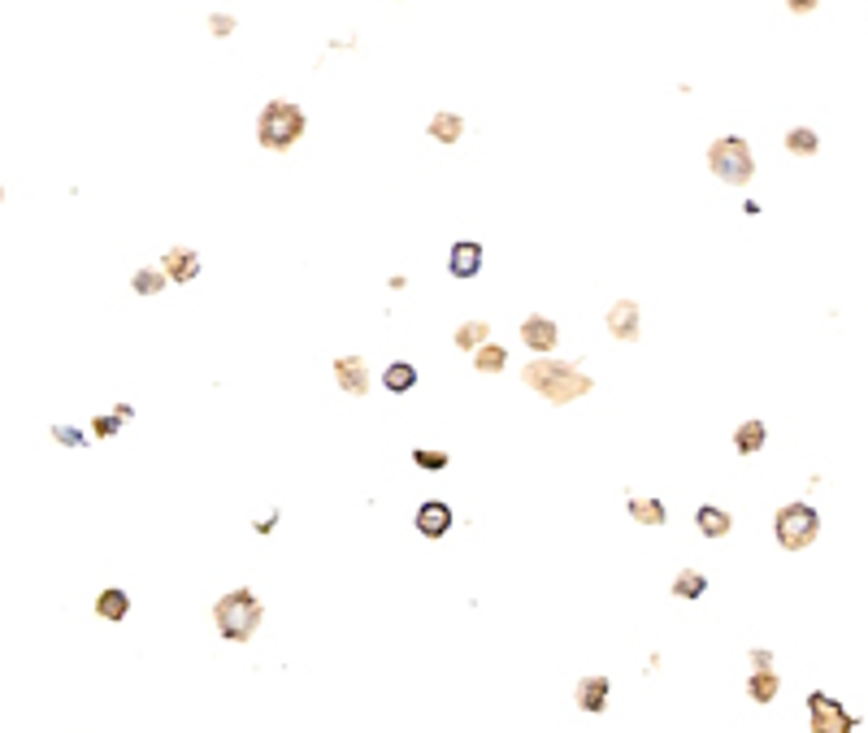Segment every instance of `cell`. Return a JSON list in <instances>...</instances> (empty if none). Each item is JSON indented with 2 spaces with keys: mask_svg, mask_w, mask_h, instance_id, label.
Listing matches in <instances>:
<instances>
[{
  "mask_svg": "<svg viewBox=\"0 0 868 733\" xmlns=\"http://www.w3.org/2000/svg\"><path fill=\"white\" fill-rule=\"evenodd\" d=\"M525 387L530 391H539V395H547L551 404H573L577 395H591V378L582 373V369H573V365H565V361H530L525 365Z\"/></svg>",
  "mask_w": 868,
  "mask_h": 733,
  "instance_id": "6da1fadb",
  "label": "cell"
},
{
  "mask_svg": "<svg viewBox=\"0 0 868 733\" xmlns=\"http://www.w3.org/2000/svg\"><path fill=\"white\" fill-rule=\"evenodd\" d=\"M261 599L252 594V590H230L226 599H218V608H213V621H218V634L230 638V642H248L256 634V625H261Z\"/></svg>",
  "mask_w": 868,
  "mask_h": 733,
  "instance_id": "7a4b0ae2",
  "label": "cell"
},
{
  "mask_svg": "<svg viewBox=\"0 0 868 733\" xmlns=\"http://www.w3.org/2000/svg\"><path fill=\"white\" fill-rule=\"evenodd\" d=\"M304 135V109L291 100H270L261 109V122H256V139L270 152H287Z\"/></svg>",
  "mask_w": 868,
  "mask_h": 733,
  "instance_id": "3957f363",
  "label": "cell"
},
{
  "mask_svg": "<svg viewBox=\"0 0 868 733\" xmlns=\"http://www.w3.org/2000/svg\"><path fill=\"white\" fill-rule=\"evenodd\" d=\"M708 165H712V174H717L720 183L743 187V183H751V174H756V156H751L743 135H725V139H717V144L708 147Z\"/></svg>",
  "mask_w": 868,
  "mask_h": 733,
  "instance_id": "277c9868",
  "label": "cell"
},
{
  "mask_svg": "<svg viewBox=\"0 0 868 733\" xmlns=\"http://www.w3.org/2000/svg\"><path fill=\"white\" fill-rule=\"evenodd\" d=\"M773 534L777 542L786 547V551H803V547H812L820 534V513L812 504H786L777 521H773Z\"/></svg>",
  "mask_w": 868,
  "mask_h": 733,
  "instance_id": "5b68a950",
  "label": "cell"
},
{
  "mask_svg": "<svg viewBox=\"0 0 868 733\" xmlns=\"http://www.w3.org/2000/svg\"><path fill=\"white\" fill-rule=\"evenodd\" d=\"M808 716H812V733H855V716L825 690H812L808 694Z\"/></svg>",
  "mask_w": 868,
  "mask_h": 733,
  "instance_id": "8992f818",
  "label": "cell"
},
{
  "mask_svg": "<svg viewBox=\"0 0 868 733\" xmlns=\"http://www.w3.org/2000/svg\"><path fill=\"white\" fill-rule=\"evenodd\" d=\"M521 343H525L530 352H551V347L560 343V330H556L551 317H525L521 321Z\"/></svg>",
  "mask_w": 868,
  "mask_h": 733,
  "instance_id": "52a82bcc",
  "label": "cell"
},
{
  "mask_svg": "<svg viewBox=\"0 0 868 733\" xmlns=\"http://www.w3.org/2000/svg\"><path fill=\"white\" fill-rule=\"evenodd\" d=\"M447 269H452V278H478V273H482V244H473V239L452 244Z\"/></svg>",
  "mask_w": 868,
  "mask_h": 733,
  "instance_id": "ba28073f",
  "label": "cell"
},
{
  "mask_svg": "<svg viewBox=\"0 0 868 733\" xmlns=\"http://www.w3.org/2000/svg\"><path fill=\"white\" fill-rule=\"evenodd\" d=\"M335 382H339L347 395H365L370 391V369H365L361 356H339V361H335Z\"/></svg>",
  "mask_w": 868,
  "mask_h": 733,
  "instance_id": "9c48e42d",
  "label": "cell"
},
{
  "mask_svg": "<svg viewBox=\"0 0 868 733\" xmlns=\"http://www.w3.org/2000/svg\"><path fill=\"white\" fill-rule=\"evenodd\" d=\"M161 269H166V278L170 282H192L200 273V256L192 247H170L166 256H161Z\"/></svg>",
  "mask_w": 868,
  "mask_h": 733,
  "instance_id": "30bf717a",
  "label": "cell"
},
{
  "mask_svg": "<svg viewBox=\"0 0 868 733\" xmlns=\"http://www.w3.org/2000/svg\"><path fill=\"white\" fill-rule=\"evenodd\" d=\"M417 530L425 538H443L452 530V508H447L443 499H425L422 508H417Z\"/></svg>",
  "mask_w": 868,
  "mask_h": 733,
  "instance_id": "8fae6325",
  "label": "cell"
},
{
  "mask_svg": "<svg viewBox=\"0 0 868 733\" xmlns=\"http://www.w3.org/2000/svg\"><path fill=\"white\" fill-rule=\"evenodd\" d=\"M608 330L617 335L621 343H634L639 339V304L634 299H621L608 308Z\"/></svg>",
  "mask_w": 868,
  "mask_h": 733,
  "instance_id": "7c38bea8",
  "label": "cell"
},
{
  "mask_svg": "<svg viewBox=\"0 0 868 733\" xmlns=\"http://www.w3.org/2000/svg\"><path fill=\"white\" fill-rule=\"evenodd\" d=\"M608 690H613V682H608V677H599V673H595V677H582V682H577V708L591 711V716L604 711V708H608Z\"/></svg>",
  "mask_w": 868,
  "mask_h": 733,
  "instance_id": "4fadbf2b",
  "label": "cell"
},
{
  "mask_svg": "<svg viewBox=\"0 0 868 733\" xmlns=\"http://www.w3.org/2000/svg\"><path fill=\"white\" fill-rule=\"evenodd\" d=\"M694 525H699L703 538H725L734 530V516L725 513V508H717V504H703V508L694 513Z\"/></svg>",
  "mask_w": 868,
  "mask_h": 733,
  "instance_id": "5bb4252c",
  "label": "cell"
},
{
  "mask_svg": "<svg viewBox=\"0 0 868 733\" xmlns=\"http://www.w3.org/2000/svg\"><path fill=\"white\" fill-rule=\"evenodd\" d=\"M126 612H130V599H126V590L109 586V590H100V594H96V616H100V621H122Z\"/></svg>",
  "mask_w": 868,
  "mask_h": 733,
  "instance_id": "9a60e30c",
  "label": "cell"
},
{
  "mask_svg": "<svg viewBox=\"0 0 868 733\" xmlns=\"http://www.w3.org/2000/svg\"><path fill=\"white\" fill-rule=\"evenodd\" d=\"M777 690H782V677H777L773 668L769 673H751V677H747V694H751L756 703H773Z\"/></svg>",
  "mask_w": 868,
  "mask_h": 733,
  "instance_id": "2e32d148",
  "label": "cell"
},
{
  "mask_svg": "<svg viewBox=\"0 0 868 733\" xmlns=\"http://www.w3.org/2000/svg\"><path fill=\"white\" fill-rule=\"evenodd\" d=\"M430 135H434L439 144H456V139L465 135V118H456V113H434V118H430Z\"/></svg>",
  "mask_w": 868,
  "mask_h": 733,
  "instance_id": "e0dca14e",
  "label": "cell"
},
{
  "mask_svg": "<svg viewBox=\"0 0 868 733\" xmlns=\"http://www.w3.org/2000/svg\"><path fill=\"white\" fill-rule=\"evenodd\" d=\"M734 447H738L743 456H756V451L765 447V421H743V425L734 430Z\"/></svg>",
  "mask_w": 868,
  "mask_h": 733,
  "instance_id": "ac0fdd59",
  "label": "cell"
},
{
  "mask_svg": "<svg viewBox=\"0 0 868 733\" xmlns=\"http://www.w3.org/2000/svg\"><path fill=\"white\" fill-rule=\"evenodd\" d=\"M487 339H491V326H487V321H465V326L456 330V347H461V352H478V347H487Z\"/></svg>",
  "mask_w": 868,
  "mask_h": 733,
  "instance_id": "d6986e66",
  "label": "cell"
},
{
  "mask_svg": "<svg viewBox=\"0 0 868 733\" xmlns=\"http://www.w3.org/2000/svg\"><path fill=\"white\" fill-rule=\"evenodd\" d=\"M382 382H387V391H413L417 387V369L408 365V361H396V365H387V373H382Z\"/></svg>",
  "mask_w": 868,
  "mask_h": 733,
  "instance_id": "ffe728a7",
  "label": "cell"
},
{
  "mask_svg": "<svg viewBox=\"0 0 868 733\" xmlns=\"http://www.w3.org/2000/svg\"><path fill=\"white\" fill-rule=\"evenodd\" d=\"M703 590H708V577H703L699 568H682V573L673 577V594H677V599H699Z\"/></svg>",
  "mask_w": 868,
  "mask_h": 733,
  "instance_id": "44dd1931",
  "label": "cell"
},
{
  "mask_svg": "<svg viewBox=\"0 0 868 733\" xmlns=\"http://www.w3.org/2000/svg\"><path fill=\"white\" fill-rule=\"evenodd\" d=\"M504 365H508V352H504L499 343H487V347L473 352V369H478V373H499Z\"/></svg>",
  "mask_w": 868,
  "mask_h": 733,
  "instance_id": "7402d4cb",
  "label": "cell"
},
{
  "mask_svg": "<svg viewBox=\"0 0 868 733\" xmlns=\"http://www.w3.org/2000/svg\"><path fill=\"white\" fill-rule=\"evenodd\" d=\"M630 516L639 521V525H665V504L660 499H630Z\"/></svg>",
  "mask_w": 868,
  "mask_h": 733,
  "instance_id": "603a6c76",
  "label": "cell"
},
{
  "mask_svg": "<svg viewBox=\"0 0 868 733\" xmlns=\"http://www.w3.org/2000/svg\"><path fill=\"white\" fill-rule=\"evenodd\" d=\"M786 147H791L794 156H817V152H820V139H817V130H808V126H794L791 135H786Z\"/></svg>",
  "mask_w": 868,
  "mask_h": 733,
  "instance_id": "cb8c5ba5",
  "label": "cell"
},
{
  "mask_svg": "<svg viewBox=\"0 0 868 733\" xmlns=\"http://www.w3.org/2000/svg\"><path fill=\"white\" fill-rule=\"evenodd\" d=\"M166 282H170V278H166L161 269H139V273H135V291L139 295H157Z\"/></svg>",
  "mask_w": 868,
  "mask_h": 733,
  "instance_id": "d4e9b609",
  "label": "cell"
},
{
  "mask_svg": "<svg viewBox=\"0 0 868 733\" xmlns=\"http://www.w3.org/2000/svg\"><path fill=\"white\" fill-rule=\"evenodd\" d=\"M122 421H130V408H126V404H122V408H118V413L96 416V434H100V439H109V434H118V425H122Z\"/></svg>",
  "mask_w": 868,
  "mask_h": 733,
  "instance_id": "484cf974",
  "label": "cell"
},
{
  "mask_svg": "<svg viewBox=\"0 0 868 733\" xmlns=\"http://www.w3.org/2000/svg\"><path fill=\"white\" fill-rule=\"evenodd\" d=\"M52 439L57 442H66V447H83V430H75V425H52Z\"/></svg>",
  "mask_w": 868,
  "mask_h": 733,
  "instance_id": "4316f807",
  "label": "cell"
},
{
  "mask_svg": "<svg viewBox=\"0 0 868 733\" xmlns=\"http://www.w3.org/2000/svg\"><path fill=\"white\" fill-rule=\"evenodd\" d=\"M413 460L422 469H447V451H413Z\"/></svg>",
  "mask_w": 868,
  "mask_h": 733,
  "instance_id": "83f0119b",
  "label": "cell"
},
{
  "mask_svg": "<svg viewBox=\"0 0 868 733\" xmlns=\"http://www.w3.org/2000/svg\"><path fill=\"white\" fill-rule=\"evenodd\" d=\"M751 664H756V673H769V668H773V651L756 647V651H751Z\"/></svg>",
  "mask_w": 868,
  "mask_h": 733,
  "instance_id": "f1b7e54d",
  "label": "cell"
},
{
  "mask_svg": "<svg viewBox=\"0 0 868 733\" xmlns=\"http://www.w3.org/2000/svg\"><path fill=\"white\" fill-rule=\"evenodd\" d=\"M209 26H213V35H230V31H235V18H222V13H213V22H209Z\"/></svg>",
  "mask_w": 868,
  "mask_h": 733,
  "instance_id": "f546056e",
  "label": "cell"
}]
</instances>
